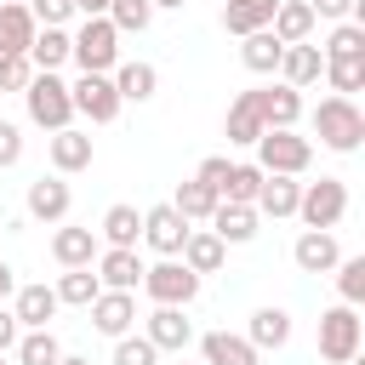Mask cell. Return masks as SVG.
Listing matches in <instances>:
<instances>
[{"instance_id": "6da1fadb", "label": "cell", "mask_w": 365, "mask_h": 365, "mask_svg": "<svg viewBox=\"0 0 365 365\" xmlns=\"http://www.w3.org/2000/svg\"><path fill=\"white\" fill-rule=\"evenodd\" d=\"M314 137H319L331 154H354V148L365 143V114H359V103H354V97H325V103L314 108Z\"/></svg>"}, {"instance_id": "7a4b0ae2", "label": "cell", "mask_w": 365, "mask_h": 365, "mask_svg": "<svg viewBox=\"0 0 365 365\" xmlns=\"http://www.w3.org/2000/svg\"><path fill=\"white\" fill-rule=\"evenodd\" d=\"M68 63H80V74H114V63H120V29L108 17H86V29L68 34Z\"/></svg>"}, {"instance_id": "3957f363", "label": "cell", "mask_w": 365, "mask_h": 365, "mask_svg": "<svg viewBox=\"0 0 365 365\" xmlns=\"http://www.w3.org/2000/svg\"><path fill=\"white\" fill-rule=\"evenodd\" d=\"M23 103H29V120L40 131H63L74 120V103H68V86L51 74V68H34L29 86H23Z\"/></svg>"}, {"instance_id": "277c9868", "label": "cell", "mask_w": 365, "mask_h": 365, "mask_svg": "<svg viewBox=\"0 0 365 365\" xmlns=\"http://www.w3.org/2000/svg\"><path fill=\"white\" fill-rule=\"evenodd\" d=\"M251 148H257V165H262V171H279V177H302L308 160H314V143L297 137L291 125H268Z\"/></svg>"}, {"instance_id": "5b68a950", "label": "cell", "mask_w": 365, "mask_h": 365, "mask_svg": "<svg viewBox=\"0 0 365 365\" xmlns=\"http://www.w3.org/2000/svg\"><path fill=\"white\" fill-rule=\"evenodd\" d=\"M359 336H365V325H359V314L348 302L319 314V359L325 365H354L359 359Z\"/></svg>"}, {"instance_id": "8992f818", "label": "cell", "mask_w": 365, "mask_h": 365, "mask_svg": "<svg viewBox=\"0 0 365 365\" xmlns=\"http://www.w3.org/2000/svg\"><path fill=\"white\" fill-rule=\"evenodd\" d=\"M297 217L308 228H336L348 217V182L342 177H319V182H302L297 194Z\"/></svg>"}, {"instance_id": "52a82bcc", "label": "cell", "mask_w": 365, "mask_h": 365, "mask_svg": "<svg viewBox=\"0 0 365 365\" xmlns=\"http://www.w3.org/2000/svg\"><path fill=\"white\" fill-rule=\"evenodd\" d=\"M143 291H148L154 302H165V308H188V302L200 297V274H194L188 262H177V257H165V262H154V268H143Z\"/></svg>"}, {"instance_id": "ba28073f", "label": "cell", "mask_w": 365, "mask_h": 365, "mask_svg": "<svg viewBox=\"0 0 365 365\" xmlns=\"http://www.w3.org/2000/svg\"><path fill=\"white\" fill-rule=\"evenodd\" d=\"M68 103H74V114H86L91 125H108V120H120V108H125L108 74H80V80L68 86Z\"/></svg>"}, {"instance_id": "9c48e42d", "label": "cell", "mask_w": 365, "mask_h": 365, "mask_svg": "<svg viewBox=\"0 0 365 365\" xmlns=\"http://www.w3.org/2000/svg\"><path fill=\"white\" fill-rule=\"evenodd\" d=\"M291 257H297V268H302V274H331V268L342 262V245H336V234H331V228H302V234H297V245H291Z\"/></svg>"}, {"instance_id": "30bf717a", "label": "cell", "mask_w": 365, "mask_h": 365, "mask_svg": "<svg viewBox=\"0 0 365 365\" xmlns=\"http://www.w3.org/2000/svg\"><path fill=\"white\" fill-rule=\"evenodd\" d=\"M86 308H91V325H97L103 336H125V331L137 325V297H131V291H97Z\"/></svg>"}, {"instance_id": "8fae6325", "label": "cell", "mask_w": 365, "mask_h": 365, "mask_svg": "<svg viewBox=\"0 0 365 365\" xmlns=\"http://www.w3.org/2000/svg\"><path fill=\"white\" fill-rule=\"evenodd\" d=\"M97 279H103V291H137V285H143L137 245H108V251H97Z\"/></svg>"}, {"instance_id": "7c38bea8", "label": "cell", "mask_w": 365, "mask_h": 365, "mask_svg": "<svg viewBox=\"0 0 365 365\" xmlns=\"http://www.w3.org/2000/svg\"><path fill=\"white\" fill-rule=\"evenodd\" d=\"M262 131H268V125H262V108H257V86H251V91H240V97L228 103L222 137H228V143H240V148H251V143H257Z\"/></svg>"}, {"instance_id": "4fadbf2b", "label": "cell", "mask_w": 365, "mask_h": 365, "mask_svg": "<svg viewBox=\"0 0 365 365\" xmlns=\"http://www.w3.org/2000/svg\"><path fill=\"white\" fill-rule=\"evenodd\" d=\"M297 194H302V182L297 177H279V171H262V182H257V217H297Z\"/></svg>"}, {"instance_id": "5bb4252c", "label": "cell", "mask_w": 365, "mask_h": 365, "mask_svg": "<svg viewBox=\"0 0 365 365\" xmlns=\"http://www.w3.org/2000/svg\"><path fill=\"white\" fill-rule=\"evenodd\" d=\"M68 205H74V194H68L63 177H34V182H29V217H34V222H63Z\"/></svg>"}, {"instance_id": "9a60e30c", "label": "cell", "mask_w": 365, "mask_h": 365, "mask_svg": "<svg viewBox=\"0 0 365 365\" xmlns=\"http://www.w3.org/2000/svg\"><path fill=\"white\" fill-rule=\"evenodd\" d=\"M205 222H211V234H217L222 245H245V240H257V205L217 200V211H211Z\"/></svg>"}, {"instance_id": "2e32d148", "label": "cell", "mask_w": 365, "mask_h": 365, "mask_svg": "<svg viewBox=\"0 0 365 365\" xmlns=\"http://www.w3.org/2000/svg\"><path fill=\"white\" fill-rule=\"evenodd\" d=\"M143 240H148L160 257H177L182 240H188V222H182L171 205H154V211H143Z\"/></svg>"}, {"instance_id": "e0dca14e", "label": "cell", "mask_w": 365, "mask_h": 365, "mask_svg": "<svg viewBox=\"0 0 365 365\" xmlns=\"http://www.w3.org/2000/svg\"><path fill=\"white\" fill-rule=\"evenodd\" d=\"M143 336H148L160 354H182V348L194 342V325L182 319V308H165V302H160V308L148 314V331H143Z\"/></svg>"}, {"instance_id": "ac0fdd59", "label": "cell", "mask_w": 365, "mask_h": 365, "mask_svg": "<svg viewBox=\"0 0 365 365\" xmlns=\"http://www.w3.org/2000/svg\"><path fill=\"white\" fill-rule=\"evenodd\" d=\"M314 23H319V17H314V6H308V0H279V6H274V17H268V34H274L279 46H297V40H308V34H314Z\"/></svg>"}, {"instance_id": "d6986e66", "label": "cell", "mask_w": 365, "mask_h": 365, "mask_svg": "<svg viewBox=\"0 0 365 365\" xmlns=\"http://www.w3.org/2000/svg\"><path fill=\"white\" fill-rule=\"evenodd\" d=\"M319 74H325V57H319V46L297 40V46H285V51H279V80H285V86H297V91H302V86H314Z\"/></svg>"}, {"instance_id": "ffe728a7", "label": "cell", "mask_w": 365, "mask_h": 365, "mask_svg": "<svg viewBox=\"0 0 365 365\" xmlns=\"http://www.w3.org/2000/svg\"><path fill=\"white\" fill-rule=\"evenodd\" d=\"M257 108H262V125H297L302 120V91L297 86H257Z\"/></svg>"}, {"instance_id": "44dd1931", "label": "cell", "mask_w": 365, "mask_h": 365, "mask_svg": "<svg viewBox=\"0 0 365 365\" xmlns=\"http://www.w3.org/2000/svg\"><path fill=\"white\" fill-rule=\"evenodd\" d=\"M51 165H57V177L86 171V165H91V131H74V125L51 131Z\"/></svg>"}, {"instance_id": "7402d4cb", "label": "cell", "mask_w": 365, "mask_h": 365, "mask_svg": "<svg viewBox=\"0 0 365 365\" xmlns=\"http://www.w3.org/2000/svg\"><path fill=\"white\" fill-rule=\"evenodd\" d=\"M51 257L63 268H91L97 262V228H57L51 234Z\"/></svg>"}, {"instance_id": "603a6c76", "label": "cell", "mask_w": 365, "mask_h": 365, "mask_svg": "<svg viewBox=\"0 0 365 365\" xmlns=\"http://www.w3.org/2000/svg\"><path fill=\"white\" fill-rule=\"evenodd\" d=\"M114 91H120V103H148L154 91H160V74H154V63H114Z\"/></svg>"}, {"instance_id": "cb8c5ba5", "label": "cell", "mask_w": 365, "mask_h": 365, "mask_svg": "<svg viewBox=\"0 0 365 365\" xmlns=\"http://www.w3.org/2000/svg\"><path fill=\"white\" fill-rule=\"evenodd\" d=\"M194 274H217L222 268V257H228V245L211 234V228H188V240H182V251H177Z\"/></svg>"}, {"instance_id": "d4e9b609", "label": "cell", "mask_w": 365, "mask_h": 365, "mask_svg": "<svg viewBox=\"0 0 365 365\" xmlns=\"http://www.w3.org/2000/svg\"><path fill=\"white\" fill-rule=\"evenodd\" d=\"M57 308H63V302H57V291H51V285H17V308H11V314H17V325H23V331H40Z\"/></svg>"}, {"instance_id": "484cf974", "label": "cell", "mask_w": 365, "mask_h": 365, "mask_svg": "<svg viewBox=\"0 0 365 365\" xmlns=\"http://www.w3.org/2000/svg\"><path fill=\"white\" fill-rule=\"evenodd\" d=\"M34 11L23 6V0H0V51H29V40H34Z\"/></svg>"}, {"instance_id": "4316f807", "label": "cell", "mask_w": 365, "mask_h": 365, "mask_svg": "<svg viewBox=\"0 0 365 365\" xmlns=\"http://www.w3.org/2000/svg\"><path fill=\"white\" fill-rule=\"evenodd\" d=\"M200 354H205V365H257V348L245 336H234V331H205Z\"/></svg>"}, {"instance_id": "83f0119b", "label": "cell", "mask_w": 365, "mask_h": 365, "mask_svg": "<svg viewBox=\"0 0 365 365\" xmlns=\"http://www.w3.org/2000/svg\"><path fill=\"white\" fill-rule=\"evenodd\" d=\"M171 211H177L182 222H205V217L217 211V188H211V182H200V177H188V182H177Z\"/></svg>"}, {"instance_id": "f1b7e54d", "label": "cell", "mask_w": 365, "mask_h": 365, "mask_svg": "<svg viewBox=\"0 0 365 365\" xmlns=\"http://www.w3.org/2000/svg\"><path fill=\"white\" fill-rule=\"evenodd\" d=\"M245 342H251L257 354H262V348H285V342H291V314H285V308H257Z\"/></svg>"}, {"instance_id": "f546056e", "label": "cell", "mask_w": 365, "mask_h": 365, "mask_svg": "<svg viewBox=\"0 0 365 365\" xmlns=\"http://www.w3.org/2000/svg\"><path fill=\"white\" fill-rule=\"evenodd\" d=\"M274 6H279V0H228V6H222V29H228V34H257V29H268Z\"/></svg>"}, {"instance_id": "4dcf8cb0", "label": "cell", "mask_w": 365, "mask_h": 365, "mask_svg": "<svg viewBox=\"0 0 365 365\" xmlns=\"http://www.w3.org/2000/svg\"><path fill=\"white\" fill-rule=\"evenodd\" d=\"M240 40H245V46H240V63H245L251 74H279V51H285V46H279L268 29H257V34H240Z\"/></svg>"}, {"instance_id": "1f68e13d", "label": "cell", "mask_w": 365, "mask_h": 365, "mask_svg": "<svg viewBox=\"0 0 365 365\" xmlns=\"http://www.w3.org/2000/svg\"><path fill=\"white\" fill-rule=\"evenodd\" d=\"M29 63L57 74V68L68 63V34H63V29H34V40H29Z\"/></svg>"}, {"instance_id": "d6a6232c", "label": "cell", "mask_w": 365, "mask_h": 365, "mask_svg": "<svg viewBox=\"0 0 365 365\" xmlns=\"http://www.w3.org/2000/svg\"><path fill=\"white\" fill-rule=\"evenodd\" d=\"M103 240H108V245H137V240H143L137 205H108V211H103Z\"/></svg>"}, {"instance_id": "836d02e7", "label": "cell", "mask_w": 365, "mask_h": 365, "mask_svg": "<svg viewBox=\"0 0 365 365\" xmlns=\"http://www.w3.org/2000/svg\"><path fill=\"white\" fill-rule=\"evenodd\" d=\"M51 291H57V302H68V308H86V302L103 291V279H97L91 268H63V279H57Z\"/></svg>"}, {"instance_id": "e575fe53", "label": "cell", "mask_w": 365, "mask_h": 365, "mask_svg": "<svg viewBox=\"0 0 365 365\" xmlns=\"http://www.w3.org/2000/svg\"><path fill=\"white\" fill-rule=\"evenodd\" d=\"M57 359H63V348H57L51 325H40V331H23V336H17V365H57Z\"/></svg>"}, {"instance_id": "d590c367", "label": "cell", "mask_w": 365, "mask_h": 365, "mask_svg": "<svg viewBox=\"0 0 365 365\" xmlns=\"http://www.w3.org/2000/svg\"><path fill=\"white\" fill-rule=\"evenodd\" d=\"M120 34H143L148 23H154V6L148 0H108V11H103Z\"/></svg>"}, {"instance_id": "8d00e7d4", "label": "cell", "mask_w": 365, "mask_h": 365, "mask_svg": "<svg viewBox=\"0 0 365 365\" xmlns=\"http://www.w3.org/2000/svg\"><path fill=\"white\" fill-rule=\"evenodd\" d=\"M325 74H331L336 97H354L365 86V57H325Z\"/></svg>"}, {"instance_id": "74e56055", "label": "cell", "mask_w": 365, "mask_h": 365, "mask_svg": "<svg viewBox=\"0 0 365 365\" xmlns=\"http://www.w3.org/2000/svg\"><path fill=\"white\" fill-rule=\"evenodd\" d=\"M336 291H342L348 308L365 302V257H342V262H336Z\"/></svg>"}, {"instance_id": "f35d334b", "label": "cell", "mask_w": 365, "mask_h": 365, "mask_svg": "<svg viewBox=\"0 0 365 365\" xmlns=\"http://www.w3.org/2000/svg\"><path fill=\"white\" fill-rule=\"evenodd\" d=\"M319 57H365V29L359 23H336Z\"/></svg>"}, {"instance_id": "ab89813d", "label": "cell", "mask_w": 365, "mask_h": 365, "mask_svg": "<svg viewBox=\"0 0 365 365\" xmlns=\"http://www.w3.org/2000/svg\"><path fill=\"white\" fill-rule=\"evenodd\" d=\"M257 182H262V165H234V171H228V182H222V200L251 205V200H257Z\"/></svg>"}, {"instance_id": "60d3db41", "label": "cell", "mask_w": 365, "mask_h": 365, "mask_svg": "<svg viewBox=\"0 0 365 365\" xmlns=\"http://www.w3.org/2000/svg\"><path fill=\"white\" fill-rule=\"evenodd\" d=\"M154 359H160V348L148 336H131V331L114 336V365H154Z\"/></svg>"}, {"instance_id": "b9f144b4", "label": "cell", "mask_w": 365, "mask_h": 365, "mask_svg": "<svg viewBox=\"0 0 365 365\" xmlns=\"http://www.w3.org/2000/svg\"><path fill=\"white\" fill-rule=\"evenodd\" d=\"M29 74H34L29 51H0V91H23V86H29Z\"/></svg>"}, {"instance_id": "7bdbcfd3", "label": "cell", "mask_w": 365, "mask_h": 365, "mask_svg": "<svg viewBox=\"0 0 365 365\" xmlns=\"http://www.w3.org/2000/svg\"><path fill=\"white\" fill-rule=\"evenodd\" d=\"M29 11H34L40 29H63V17L74 11V0H29Z\"/></svg>"}, {"instance_id": "ee69618b", "label": "cell", "mask_w": 365, "mask_h": 365, "mask_svg": "<svg viewBox=\"0 0 365 365\" xmlns=\"http://www.w3.org/2000/svg\"><path fill=\"white\" fill-rule=\"evenodd\" d=\"M228 171H234V160H228V154H211V160H200V182H211V188H217V200H222V182H228Z\"/></svg>"}, {"instance_id": "f6af8a7d", "label": "cell", "mask_w": 365, "mask_h": 365, "mask_svg": "<svg viewBox=\"0 0 365 365\" xmlns=\"http://www.w3.org/2000/svg\"><path fill=\"white\" fill-rule=\"evenodd\" d=\"M23 160V131L11 120H0V165H17Z\"/></svg>"}, {"instance_id": "bcb514c9", "label": "cell", "mask_w": 365, "mask_h": 365, "mask_svg": "<svg viewBox=\"0 0 365 365\" xmlns=\"http://www.w3.org/2000/svg\"><path fill=\"white\" fill-rule=\"evenodd\" d=\"M17 336H23L17 314H11V308H0V354H11V348H17Z\"/></svg>"}, {"instance_id": "7dc6e473", "label": "cell", "mask_w": 365, "mask_h": 365, "mask_svg": "<svg viewBox=\"0 0 365 365\" xmlns=\"http://www.w3.org/2000/svg\"><path fill=\"white\" fill-rule=\"evenodd\" d=\"M314 6V17H348L354 11V0H308Z\"/></svg>"}, {"instance_id": "c3c4849f", "label": "cell", "mask_w": 365, "mask_h": 365, "mask_svg": "<svg viewBox=\"0 0 365 365\" xmlns=\"http://www.w3.org/2000/svg\"><path fill=\"white\" fill-rule=\"evenodd\" d=\"M74 11H86V17H103V11H108V0H74Z\"/></svg>"}, {"instance_id": "681fc988", "label": "cell", "mask_w": 365, "mask_h": 365, "mask_svg": "<svg viewBox=\"0 0 365 365\" xmlns=\"http://www.w3.org/2000/svg\"><path fill=\"white\" fill-rule=\"evenodd\" d=\"M11 291H17V279H11V268H6V262H0V302H6V297H11Z\"/></svg>"}, {"instance_id": "f907efd6", "label": "cell", "mask_w": 365, "mask_h": 365, "mask_svg": "<svg viewBox=\"0 0 365 365\" xmlns=\"http://www.w3.org/2000/svg\"><path fill=\"white\" fill-rule=\"evenodd\" d=\"M57 365H91V359H80V354H63V359H57Z\"/></svg>"}, {"instance_id": "816d5d0a", "label": "cell", "mask_w": 365, "mask_h": 365, "mask_svg": "<svg viewBox=\"0 0 365 365\" xmlns=\"http://www.w3.org/2000/svg\"><path fill=\"white\" fill-rule=\"evenodd\" d=\"M148 6H154V11H160V6H188V0H148Z\"/></svg>"}, {"instance_id": "f5cc1de1", "label": "cell", "mask_w": 365, "mask_h": 365, "mask_svg": "<svg viewBox=\"0 0 365 365\" xmlns=\"http://www.w3.org/2000/svg\"><path fill=\"white\" fill-rule=\"evenodd\" d=\"M0 365H6V354H0Z\"/></svg>"}]
</instances>
